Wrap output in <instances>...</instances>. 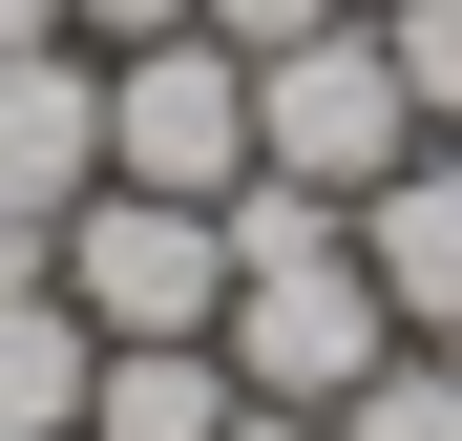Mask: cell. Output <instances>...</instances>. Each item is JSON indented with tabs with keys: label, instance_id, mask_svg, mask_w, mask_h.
<instances>
[{
	"label": "cell",
	"instance_id": "4fadbf2b",
	"mask_svg": "<svg viewBox=\"0 0 462 441\" xmlns=\"http://www.w3.org/2000/svg\"><path fill=\"white\" fill-rule=\"evenodd\" d=\"M210 441H337V420H294V400H231V420H210Z\"/></svg>",
	"mask_w": 462,
	"mask_h": 441
},
{
	"label": "cell",
	"instance_id": "7c38bea8",
	"mask_svg": "<svg viewBox=\"0 0 462 441\" xmlns=\"http://www.w3.org/2000/svg\"><path fill=\"white\" fill-rule=\"evenodd\" d=\"M189 0H63V42H169Z\"/></svg>",
	"mask_w": 462,
	"mask_h": 441
},
{
	"label": "cell",
	"instance_id": "30bf717a",
	"mask_svg": "<svg viewBox=\"0 0 462 441\" xmlns=\"http://www.w3.org/2000/svg\"><path fill=\"white\" fill-rule=\"evenodd\" d=\"M357 22H378V63H400V106L462 147V0H357Z\"/></svg>",
	"mask_w": 462,
	"mask_h": 441
},
{
	"label": "cell",
	"instance_id": "6da1fadb",
	"mask_svg": "<svg viewBox=\"0 0 462 441\" xmlns=\"http://www.w3.org/2000/svg\"><path fill=\"white\" fill-rule=\"evenodd\" d=\"M231 400H294V420H337L378 357H400V316H378V273H357V232L337 253H273V273H231Z\"/></svg>",
	"mask_w": 462,
	"mask_h": 441
},
{
	"label": "cell",
	"instance_id": "5bb4252c",
	"mask_svg": "<svg viewBox=\"0 0 462 441\" xmlns=\"http://www.w3.org/2000/svg\"><path fill=\"white\" fill-rule=\"evenodd\" d=\"M0 42H63V0H0Z\"/></svg>",
	"mask_w": 462,
	"mask_h": 441
},
{
	"label": "cell",
	"instance_id": "9c48e42d",
	"mask_svg": "<svg viewBox=\"0 0 462 441\" xmlns=\"http://www.w3.org/2000/svg\"><path fill=\"white\" fill-rule=\"evenodd\" d=\"M337 441H462V357H441V336H400V357L337 400Z\"/></svg>",
	"mask_w": 462,
	"mask_h": 441
},
{
	"label": "cell",
	"instance_id": "8992f818",
	"mask_svg": "<svg viewBox=\"0 0 462 441\" xmlns=\"http://www.w3.org/2000/svg\"><path fill=\"white\" fill-rule=\"evenodd\" d=\"M357 273H378V316H400V336L462 357V147H400V169L357 189Z\"/></svg>",
	"mask_w": 462,
	"mask_h": 441
},
{
	"label": "cell",
	"instance_id": "ba28073f",
	"mask_svg": "<svg viewBox=\"0 0 462 441\" xmlns=\"http://www.w3.org/2000/svg\"><path fill=\"white\" fill-rule=\"evenodd\" d=\"M85 379H106V336L63 316V273L0 294V441H85Z\"/></svg>",
	"mask_w": 462,
	"mask_h": 441
},
{
	"label": "cell",
	"instance_id": "5b68a950",
	"mask_svg": "<svg viewBox=\"0 0 462 441\" xmlns=\"http://www.w3.org/2000/svg\"><path fill=\"white\" fill-rule=\"evenodd\" d=\"M106 189V42H0V210H85Z\"/></svg>",
	"mask_w": 462,
	"mask_h": 441
},
{
	"label": "cell",
	"instance_id": "8fae6325",
	"mask_svg": "<svg viewBox=\"0 0 462 441\" xmlns=\"http://www.w3.org/2000/svg\"><path fill=\"white\" fill-rule=\"evenodd\" d=\"M189 22H210L231 63H294V42H316V22H357V0H189Z\"/></svg>",
	"mask_w": 462,
	"mask_h": 441
},
{
	"label": "cell",
	"instance_id": "277c9868",
	"mask_svg": "<svg viewBox=\"0 0 462 441\" xmlns=\"http://www.w3.org/2000/svg\"><path fill=\"white\" fill-rule=\"evenodd\" d=\"M400 147H441V126L400 106V63H378V22H316L294 63H253V169H294V189H378Z\"/></svg>",
	"mask_w": 462,
	"mask_h": 441
},
{
	"label": "cell",
	"instance_id": "3957f363",
	"mask_svg": "<svg viewBox=\"0 0 462 441\" xmlns=\"http://www.w3.org/2000/svg\"><path fill=\"white\" fill-rule=\"evenodd\" d=\"M253 169V63H231L210 22H169V42H106V189H231Z\"/></svg>",
	"mask_w": 462,
	"mask_h": 441
},
{
	"label": "cell",
	"instance_id": "7a4b0ae2",
	"mask_svg": "<svg viewBox=\"0 0 462 441\" xmlns=\"http://www.w3.org/2000/svg\"><path fill=\"white\" fill-rule=\"evenodd\" d=\"M63 316L85 336H210L231 316V232L189 189H85L63 210Z\"/></svg>",
	"mask_w": 462,
	"mask_h": 441
},
{
	"label": "cell",
	"instance_id": "52a82bcc",
	"mask_svg": "<svg viewBox=\"0 0 462 441\" xmlns=\"http://www.w3.org/2000/svg\"><path fill=\"white\" fill-rule=\"evenodd\" d=\"M210 420H231V336H106L85 441H210Z\"/></svg>",
	"mask_w": 462,
	"mask_h": 441
}]
</instances>
